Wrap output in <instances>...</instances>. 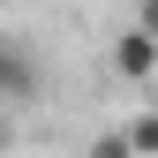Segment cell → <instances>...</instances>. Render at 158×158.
I'll return each mask as SVG.
<instances>
[{
	"label": "cell",
	"instance_id": "6da1fadb",
	"mask_svg": "<svg viewBox=\"0 0 158 158\" xmlns=\"http://www.w3.org/2000/svg\"><path fill=\"white\" fill-rule=\"evenodd\" d=\"M113 68H121V83H151L158 75V30H121L113 38Z\"/></svg>",
	"mask_w": 158,
	"mask_h": 158
},
{
	"label": "cell",
	"instance_id": "7a4b0ae2",
	"mask_svg": "<svg viewBox=\"0 0 158 158\" xmlns=\"http://www.w3.org/2000/svg\"><path fill=\"white\" fill-rule=\"evenodd\" d=\"M121 135H128V151H135V158H158V106H151V113H128Z\"/></svg>",
	"mask_w": 158,
	"mask_h": 158
},
{
	"label": "cell",
	"instance_id": "3957f363",
	"mask_svg": "<svg viewBox=\"0 0 158 158\" xmlns=\"http://www.w3.org/2000/svg\"><path fill=\"white\" fill-rule=\"evenodd\" d=\"M83 158H135V151H128V135H121V128H106V135H90V151H83Z\"/></svg>",
	"mask_w": 158,
	"mask_h": 158
}]
</instances>
